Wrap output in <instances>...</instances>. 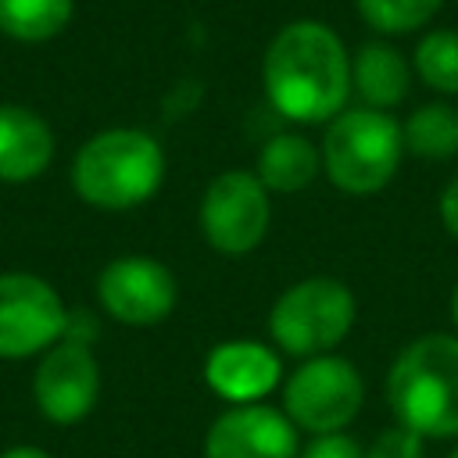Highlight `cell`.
<instances>
[{
  "instance_id": "1",
  "label": "cell",
  "mask_w": 458,
  "mask_h": 458,
  "mask_svg": "<svg viewBox=\"0 0 458 458\" xmlns=\"http://www.w3.org/2000/svg\"><path fill=\"white\" fill-rule=\"evenodd\" d=\"M261 82L276 114L301 125L333 122L351 97L347 47L322 21H290L265 50Z\"/></svg>"
},
{
  "instance_id": "2",
  "label": "cell",
  "mask_w": 458,
  "mask_h": 458,
  "mask_svg": "<svg viewBox=\"0 0 458 458\" xmlns=\"http://www.w3.org/2000/svg\"><path fill=\"white\" fill-rule=\"evenodd\" d=\"M386 404L422 440L458 437V333H422L386 372Z\"/></svg>"
},
{
  "instance_id": "3",
  "label": "cell",
  "mask_w": 458,
  "mask_h": 458,
  "mask_svg": "<svg viewBox=\"0 0 458 458\" xmlns=\"http://www.w3.org/2000/svg\"><path fill=\"white\" fill-rule=\"evenodd\" d=\"M165 182V150L143 129H104L89 136L72 161L79 200L100 211L147 204Z\"/></svg>"
},
{
  "instance_id": "4",
  "label": "cell",
  "mask_w": 458,
  "mask_h": 458,
  "mask_svg": "<svg viewBox=\"0 0 458 458\" xmlns=\"http://www.w3.org/2000/svg\"><path fill=\"white\" fill-rule=\"evenodd\" d=\"M322 172L351 197L379 193L401 168V125L376 107H344L322 136Z\"/></svg>"
},
{
  "instance_id": "5",
  "label": "cell",
  "mask_w": 458,
  "mask_h": 458,
  "mask_svg": "<svg viewBox=\"0 0 458 458\" xmlns=\"http://www.w3.org/2000/svg\"><path fill=\"white\" fill-rule=\"evenodd\" d=\"M358 301L336 276H308L286 286L268 311V336L279 354L315 358L333 354L354 329Z\"/></svg>"
},
{
  "instance_id": "6",
  "label": "cell",
  "mask_w": 458,
  "mask_h": 458,
  "mask_svg": "<svg viewBox=\"0 0 458 458\" xmlns=\"http://www.w3.org/2000/svg\"><path fill=\"white\" fill-rule=\"evenodd\" d=\"M365 404V379L358 365L344 354H315L304 358L283 379V411L297 429L340 433L347 429Z\"/></svg>"
},
{
  "instance_id": "7",
  "label": "cell",
  "mask_w": 458,
  "mask_h": 458,
  "mask_svg": "<svg viewBox=\"0 0 458 458\" xmlns=\"http://www.w3.org/2000/svg\"><path fill=\"white\" fill-rule=\"evenodd\" d=\"M197 222L211 250L225 258L250 254L254 247H261L272 225V200L265 182L247 168L218 172L200 197Z\"/></svg>"
},
{
  "instance_id": "8",
  "label": "cell",
  "mask_w": 458,
  "mask_h": 458,
  "mask_svg": "<svg viewBox=\"0 0 458 458\" xmlns=\"http://www.w3.org/2000/svg\"><path fill=\"white\" fill-rule=\"evenodd\" d=\"M68 308L61 293L32 272H0V358L18 361L64 340Z\"/></svg>"
},
{
  "instance_id": "9",
  "label": "cell",
  "mask_w": 458,
  "mask_h": 458,
  "mask_svg": "<svg viewBox=\"0 0 458 458\" xmlns=\"http://www.w3.org/2000/svg\"><path fill=\"white\" fill-rule=\"evenodd\" d=\"M100 308L122 326H157L175 311V272L150 254L111 258L97 276Z\"/></svg>"
},
{
  "instance_id": "10",
  "label": "cell",
  "mask_w": 458,
  "mask_h": 458,
  "mask_svg": "<svg viewBox=\"0 0 458 458\" xmlns=\"http://www.w3.org/2000/svg\"><path fill=\"white\" fill-rule=\"evenodd\" d=\"M100 397V365L86 344L57 340L32 372V401L57 426L82 422Z\"/></svg>"
},
{
  "instance_id": "11",
  "label": "cell",
  "mask_w": 458,
  "mask_h": 458,
  "mask_svg": "<svg viewBox=\"0 0 458 458\" xmlns=\"http://www.w3.org/2000/svg\"><path fill=\"white\" fill-rule=\"evenodd\" d=\"M297 426L265 401L229 404L204 433V458H297Z\"/></svg>"
},
{
  "instance_id": "12",
  "label": "cell",
  "mask_w": 458,
  "mask_h": 458,
  "mask_svg": "<svg viewBox=\"0 0 458 458\" xmlns=\"http://www.w3.org/2000/svg\"><path fill=\"white\" fill-rule=\"evenodd\" d=\"M204 383L229 404H254L283 386V358L261 340H222L204 358Z\"/></svg>"
},
{
  "instance_id": "13",
  "label": "cell",
  "mask_w": 458,
  "mask_h": 458,
  "mask_svg": "<svg viewBox=\"0 0 458 458\" xmlns=\"http://www.w3.org/2000/svg\"><path fill=\"white\" fill-rule=\"evenodd\" d=\"M54 161V129L21 104H0V182H32Z\"/></svg>"
},
{
  "instance_id": "14",
  "label": "cell",
  "mask_w": 458,
  "mask_h": 458,
  "mask_svg": "<svg viewBox=\"0 0 458 458\" xmlns=\"http://www.w3.org/2000/svg\"><path fill=\"white\" fill-rule=\"evenodd\" d=\"M408 86L411 68L390 43H361V50L351 57V89L361 97V107L390 111L408 97Z\"/></svg>"
},
{
  "instance_id": "15",
  "label": "cell",
  "mask_w": 458,
  "mask_h": 458,
  "mask_svg": "<svg viewBox=\"0 0 458 458\" xmlns=\"http://www.w3.org/2000/svg\"><path fill=\"white\" fill-rule=\"evenodd\" d=\"M322 172V150L304 132H276L258 150L254 175L268 193H301Z\"/></svg>"
},
{
  "instance_id": "16",
  "label": "cell",
  "mask_w": 458,
  "mask_h": 458,
  "mask_svg": "<svg viewBox=\"0 0 458 458\" xmlns=\"http://www.w3.org/2000/svg\"><path fill=\"white\" fill-rule=\"evenodd\" d=\"M401 136H404V150H411L415 157L447 161L458 154V107L444 100L422 104L404 118Z\"/></svg>"
},
{
  "instance_id": "17",
  "label": "cell",
  "mask_w": 458,
  "mask_h": 458,
  "mask_svg": "<svg viewBox=\"0 0 458 458\" xmlns=\"http://www.w3.org/2000/svg\"><path fill=\"white\" fill-rule=\"evenodd\" d=\"M75 14V0H0V32L14 43H47Z\"/></svg>"
},
{
  "instance_id": "18",
  "label": "cell",
  "mask_w": 458,
  "mask_h": 458,
  "mask_svg": "<svg viewBox=\"0 0 458 458\" xmlns=\"http://www.w3.org/2000/svg\"><path fill=\"white\" fill-rule=\"evenodd\" d=\"M411 64H415L419 79L429 89H437L444 97L458 93V32L454 29H433V32H426L419 39V47H415Z\"/></svg>"
},
{
  "instance_id": "19",
  "label": "cell",
  "mask_w": 458,
  "mask_h": 458,
  "mask_svg": "<svg viewBox=\"0 0 458 458\" xmlns=\"http://www.w3.org/2000/svg\"><path fill=\"white\" fill-rule=\"evenodd\" d=\"M354 4H358L361 21L383 36L415 32L444 7V0H354Z\"/></svg>"
},
{
  "instance_id": "20",
  "label": "cell",
  "mask_w": 458,
  "mask_h": 458,
  "mask_svg": "<svg viewBox=\"0 0 458 458\" xmlns=\"http://www.w3.org/2000/svg\"><path fill=\"white\" fill-rule=\"evenodd\" d=\"M365 458H426V440L408 426L394 422L365 447Z\"/></svg>"
},
{
  "instance_id": "21",
  "label": "cell",
  "mask_w": 458,
  "mask_h": 458,
  "mask_svg": "<svg viewBox=\"0 0 458 458\" xmlns=\"http://www.w3.org/2000/svg\"><path fill=\"white\" fill-rule=\"evenodd\" d=\"M297 458H365V447L351 433H318L311 437Z\"/></svg>"
},
{
  "instance_id": "22",
  "label": "cell",
  "mask_w": 458,
  "mask_h": 458,
  "mask_svg": "<svg viewBox=\"0 0 458 458\" xmlns=\"http://www.w3.org/2000/svg\"><path fill=\"white\" fill-rule=\"evenodd\" d=\"M93 336H97V322H93V315L89 311H68V326H64V340H72V344H93Z\"/></svg>"
},
{
  "instance_id": "23",
  "label": "cell",
  "mask_w": 458,
  "mask_h": 458,
  "mask_svg": "<svg viewBox=\"0 0 458 458\" xmlns=\"http://www.w3.org/2000/svg\"><path fill=\"white\" fill-rule=\"evenodd\" d=\"M440 222H444V229H447V236H454L458 240V175L444 186V193H440Z\"/></svg>"
},
{
  "instance_id": "24",
  "label": "cell",
  "mask_w": 458,
  "mask_h": 458,
  "mask_svg": "<svg viewBox=\"0 0 458 458\" xmlns=\"http://www.w3.org/2000/svg\"><path fill=\"white\" fill-rule=\"evenodd\" d=\"M0 458H50L43 447H32V444H18V447H7Z\"/></svg>"
},
{
  "instance_id": "25",
  "label": "cell",
  "mask_w": 458,
  "mask_h": 458,
  "mask_svg": "<svg viewBox=\"0 0 458 458\" xmlns=\"http://www.w3.org/2000/svg\"><path fill=\"white\" fill-rule=\"evenodd\" d=\"M451 322H454V333H458V283L451 290Z\"/></svg>"
},
{
  "instance_id": "26",
  "label": "cell",
  "mask_w": 458,
  "mask_h": 458,
  "mask_svg": "<svg viewBox=\"0 0 458 458\" xmlns=\"http://www.w3.org/2000/svg\"><path fill=\"white\" fill-rule=\"evenodd\" d=\"M447 458H458V447H454V451H451V454H447Z\"/></svg>"
}]
</instances>
